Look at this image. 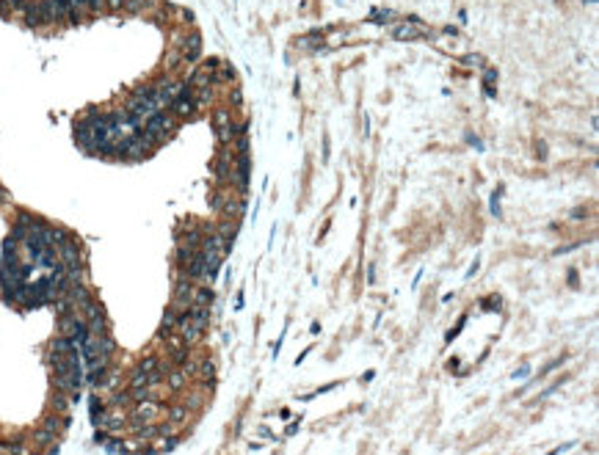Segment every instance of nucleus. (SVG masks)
I'll return each instance as SVG.
<instances>
[{
    "label": "nucleus",
    "instance_id": "obj_3",
    "mask_svg": "<svg viewBox=\"0 0 599 455\" xmlns=\"http://www.w3.org/2000/svg\"><path fill=\"white\" fill-rule=\"evenodd\" d=\"M169 419H172V425L185 422L188 419V406H172V409H169Z\"/></svg>",
    "mask_w": 599,
    "mask_h": 455
},
{
    "label": "nucleus",
    "instance_id": "obj_2",
    "mask_svg": "<svg viewBox=\"0 0 599 455\" xmlns=\"http://www.w3.org/2000/svg\"><path fill=\"white\" fill-rule=\"evenodd\" d=\"M215 69H219V74H213V80L219 78L221 83H232V80H235V69H232L229 64H221V61H219V64H215Z\"/></svg>",
    "mask_w": 599,
    "mask_h": 455
},
{
    "label": "nucleus",
    "instance_id": "obj_1",
    "mask_svg": "<svg viewBox=\"0 0 599 455\" xmlns=\"http://www.w3.org/2000/svg\"><path fill=\"white\" fill-rule=\"evenodd\" d=\"M169 386H172L174 392L185 389V386H188V372L182 370V367H177V370H169Z\"/></svg>",
    "mask_w": 599,
    "mask_h": 455
}]
</instances>
